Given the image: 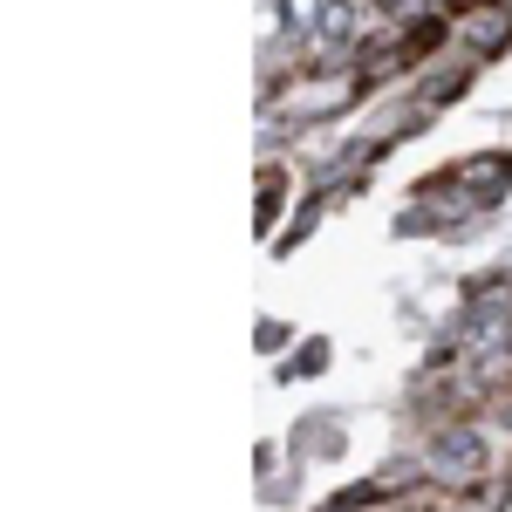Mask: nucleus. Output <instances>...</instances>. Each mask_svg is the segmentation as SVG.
I'll list each match as a JSON object with an SVG mask.
<instances>
[{
    "label": "nucleus",
    "mask_w": 512,
    "mask_h": 512,
    "mask_svg": "<svg viewBox=\"0 0 512 512\" xmlns=\"http://www.w3.org/2000/svg\"><path fill=\"white\" fill-rule=\"evenodd\" d=\"M280 198H287V178H280V164H267V171H260V226H274Z\"/></svg>",
    "instance_id": "5"
},
{
    "label": "nucleus",
    "mask_w": 512,
    "mask_h": 512,
    "mask_svg": "<svg viewBox=\"0 0 512 512\" xmlns=\"http://www.w3.org/2000/svg\"><path fill=\"white\" fill-rule=\"evenodd\" d=\"M465 82H472V69H444V76H437L431 89H424V96H431V103H451V96H458Z\"/></svg>",
    "instance_id": "6"
},
{
    "label": "nucleus",
    "mask_w": 512,
    "mask_h": 512,
    "mask_svg": "<svg viewBox=\"0 0 512 512\" xmlns=\"http://www.w3.org/2000/svg\"><path fill=\"white\" fill-rule=\"evenodd\" d=\"M321 21H328V0H287V28H294L301 41H315Z\"/></svg>",
    "instance_id": "4"
},
{
    "label": "nucleus",
    "mask_w": 512,
    "mask_h": 512,
    "mask_svg": "<svg viewBox=\"0 0 512 512\" xmlns=\"http://www.w3.org/2000/svg\"><path fill=\"white\" fill-rule=\"evenodd\" d=\"M458 178H472L478 198H499V192H506V178H512V158H499V151H492V158H472Z\"/></svg>",
    "instance_id": "3"
},
{
    "label": "nucleus",
    "mask_w": 512,
    "mask_h": 512,
    "mask_svg": "<svg viewBox=\"0 0 512 512\" xmlns=\"http://www.w3.org/2000/svg\"><path fill=\"white\" fill-rule=\"evenodd\" d=\"M478 465H485V451H478L472 431H451V437H444V451L431 458V472H444V478H478Z\"/></svg>",
    "instance_id": "2"
},
{
    "label": "nucleus",
    "mask_w": 512,
    "mask_h": 512,
    "mask_svg": "<svg viewBox=\"0 0 512 512\" xmlns=\"http://www.w3.org/2000/svg\"><path fill=\"white\" fill-rule=\"evenodd\" d=\"M458 28H465V41H472L478 55H499L512 41V0H472L458 14Z\"/></svg>",
    "instance_id": "1"
}]
</instances>
